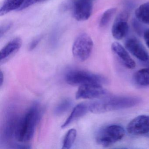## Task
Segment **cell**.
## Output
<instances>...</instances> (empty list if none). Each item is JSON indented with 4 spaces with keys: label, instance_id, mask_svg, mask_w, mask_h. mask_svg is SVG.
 I'll return each instance as SVG.
<instances>
[{
    "label": "cell",
    "instance_id": "277c9868",
    "mask_svg": "<svg viewBox=\"0 0 149 149\" xmlns=\"http://www.w3.org/2000/svg\"><path fill=\"white\" fill-rule=\"evenodd\" d=\"M93 48V42L90 36L85 33L81 34L73 43V56L80 61H84L90 56Z\"/></svg>",
    "mask_w": 149,
    "mask_h": 149
},
{
    "label": "cell",
    "instance_id": "d6986e66",
    "mask_svg": "<svg viewBox=\"0 0 149 149\" xmlns=\"http://www.w3.org/2000/svg\"><path fill=\"white\" fill-rule=\"evenodd\" d=\"M116 8H112L108 9L104 13L99 22V26L101 27H104L109 24L110 21L116 12Z\"/></svg>",
    "mask_w": 149,
    "mask_h": 149
},
{
    "label": "cell",
    "instance_id": "5bb4252c",
    "mask_svg": "<svg viewBox=\"0 0 149 149\" xmlns=\"http://www.w3.org/2000/svg\"><path fill=\"white\" fill-rule=\"evenodd\" d=\"M24 0H5L0 8V15L3 16L14 10H19Z\"/></svg>",
    "mask_w": 149,
    "mask_h": 149
},
{
    "label": "cell",
    "instance_id": "8fae6325",
    "mask_svg": "<svg viewBox=\"0 0 149 149\" xmlns=\"http://www.w3.org/2000/svg\"><path fill=\"white\" fill-rule=\"evenodd\" d=\"M111 49L113 54L126 68L133 69L136 67V63L120 43L113 42L111 44Z\"/></svg>",
    "mask_w": 149,
    "mask_h": 149
},
{
    "label": "cell",
    "instance_id": "ac0fdd59",
    "mask_svg": "<svg viewBox=\"0 0 149 149\" xmlns=\"http://www.w3.org/2000/svg\"><path fill=\"white\" fill-rule=\"evenodd\" d=\"M77 131L75 129L70 130L67 132L63 139V149H69L71 148L75 141Z\"/></svg>",
    "mask_w": 149,
    "mask_h": 149
},
{
    "label": "cell",
    "instance_id": "7402d4cb",
    "mask_svg": "<svg viewBox=\"0 0 149 149\" xmlns=\"http://www.w3.org/2000/svg\"><path fill=\"white\" fill-rule=\"evenodd\" d=\"M42 39V36H37L35 39H34L32 42L30 43L29 46V49L30 51L33 50L35 48H36V47L38 46L41 40Z\"/></svg>",
    "mask_w": 149,
    "mask_h": 149
},
{
    "label": "cell",
    "instance_id": "7c38bea8",
    "mask_svg": "<svg viewBox=\"0 0 149 149\" xmlns=\"http://www.w3.org/2000/svg\"><path fill=\"white\" fill-rule=\"evenodd\" d=\"M22 44L20 38L16 37L8 42L1 50L0 63L1 64L6 62L20 49Z\"/></svg>",
    "mask_w": 149,
    "mask_h": 149
},
{
    "label": "cell",
    "instance_id": "3957f363",
    "mask_svg": "<svg viewBox=\"0 0 149 149\" xmlns=\"http://www.w3.org/2000/svg\"><path fill=\"white\" fill-rule=\"evenodd\" d=\"M65 81L72 86H81L90 84H102L104 78L101 76L83 70L74 69L70 70L65 75Z\"/></svg>",
    "mask_w": 149,
    "mask_h": 149
},
{
    "label": "cell",
    "instance_id": "d4e9b609",
    "mask_svg": "<svg viewBox=\"0 0 149 149\" xmlns=\"http://www.w3.org/2000/svg\"><path fill=\"white\" fill-rule=\"evenodd\" d=\"M91 1H94V0H91Z\"/></svg>",
    "mask_w": 149,
    "mask_h": 149
},
{
    "label": "cell",
    "instance_id": "ffe728a7",
    "mask_svg": "<svg viewBox=\"0 0 149 149\" xmlns=\"http://www.w3.org/2000/svg\"><path fill=\"white\" fill-rule=\"evenodd\" d=\"M47 1V0H24L23 4L21 7L19 11L22 10L23 9H26L27 8L29 7L30 6L38 3V2H43V1Z\"/></svg>",
    "mask_w": 149,
    "mask_h": 149
},
{
    "label": "cell",
    "instance_id": "e0dca14e",
    "mask_svg": "<svg viewBox=\"0 0 149 149\" xmlns=\"http://www.w3.org/2000/svg\"><path fill=\"white\" fill-rule=\"evenodd\" d=\"M72 102L69 98H65L62 100L56 107L54 113L57 116H61L66 113L71 108Z\"/></svg>",
    "mask_w": 149,
    "mask_h": 149
},
{
    "label": "cell",
    "instance_id": "4fadbf2b",
    "mask_svg": "<svg viewBox=\"0 0 149 149\" xmlns=\"http://www.w3.org/2000/svg\"><path fill=\"white\" fill-rule=\"evenodd\" d=\"M88 111V104L80 103L77 104L74 107L69 116L66 119L64 123L63 124L61 128L62 129L66 128L78 118L83 116Z\"/></svg>",
    "mask_w": 149,
    "mask_h": 149
},
{
    "label": "cell",
    "instance_id": "7a4b0ae2",
    "mask_svg": "<svg viewBox=\"0 0 149 149\" xmlns=\"http://www.w3.org/2000/svg\"><path fill=\"white\" fill-rule=\"evenodd\" d=\"M139 98L132 97H111L96 100L88 104L89 111L92 113H104L131 108L139 102Z\"/></svg>",
    "mask_w": 149,
    "mask_h": 149
},
{
    "label": "cell",
    "instance_id": "5b68a950",
    "mask_svg": "<svg viewBox=\"0 0 149 149\" xmlns=\"http://www.w3.org/2000/svg\"><path fill=\"white\" fill-rule=\"evenodd\" d=\"M125 131L120 125H111L101 130L97 135V143L104 147H109L120 141L124 136Z\"/></svg>",
    "mask_w": 149,
    "mask_h": 149
},
{
    "label": "cell",
    "instance_id": "603a6c76",
    "mask_svg": "<svg viewBox=\"0 0 149 149\" xmlns=\"http://www.w3.org/2000/svg\"><path fill=\"white\" fill-rule=\"evenodd\" d=\"M143 36L146 45L149 48V29H147L144 32Z\"/></svg>",
    "mask_w": 149,
    "mask_h": 149
},
{
    "label": "cell",
    "instance_id": "9c48e42d",
    "mask_svg": "<svg viewBox=\"0 0 149 149\" xmlns=\"http://www.w3.org/2000/svg\"><path fill=\"white\" fill-rule=\"evenodd\" d=\"M125 48L136 58L142 61H147L149 59L148 52L139 40L135 37L128 38L125 42Z\"/></svg>",
    "mask_w": 149,
    "mask_h": 149
},
{
    "label": "cell",
    "instance_id": "ba28073f",
    "mask_svg": "<svg viewBox=\"0 0 149 149\" xmlns=\"http://www.w3.org/2000/svg\"><path fill=\"white\" fill-rule=\"evenodd\" d=\"M129 15L127 12L119 13L115 19L112 26V36L116 40H120L123 39L128 33L129 27L128 23Z\"/></svg>",
    "mask_w": 149,
    "mask_h": 149
},
{
    "label": "cell",
    "instance_id": "2e32d148",
    "mask_svg": "<svg viewBox=\"0 0 149 149\" xmlns=\"http://www.w3.org/2000/svg\"><path fill=\"white\" fill-rule=\"evenodd\" d=\"M134 77L135 81L139 85L149 86V68L138 70L135 73Z\"/></svg>",
    "mask_w": 149,
    "mask_h": 149
},
{
    "label": "cell",
    "instance_id": "30bf717a",
    "mask_svg": "<svg viewBox=\"0 0 149 149\" xmlns=\"http://www.w3.org/2000/svg\"><path fill=\"white\" fill-rule=\"evenodd\" d=\"M127 130L133 135H143L149 132V116L141 115L128 124Z\"/></svg>",
    "mask_w": 149,
    "mask_h": 149
},
{
    "label": "cell",
    "instance_id": "52a82bcc",
    "mask_svg": "<svg viewBox=\"0 0 149 149\" xmlns=\"http://www.w3.org/2000/svg\"><path fill=\"white\" fill-rule=\"evenodd\" d=\"M93 9L91 0H74L73 4L74 17L78 21H84L90 17Z\"/></svg>",
    "mask_w": 149,
    "mask_h": 149
},
{
    "label": "cell",
    "instance_id": "8992f818",
    "mask_svg": "<svg viewBox=\"0 0 149 149\" xmlns=\"http://www.w3.org/2000/svg\"><path fill=\"white\" fill-rule=\"evenodd\" d=\"M107 94L106 90L102 84H90L81 85L76 94V98L79 99H95L100 98Z\"/></svg>",
    "mask_w": 149,
    "mask_h": 149
},
{
    "label": "cell",
    "instance_id": "44dd1931",
    "mask_svg": "<svg viewBox=\"0 0 149 149\" xmlns=\"http://www.w3.org/2000/svg\"><path fill=\"white\" fill-rule=\"evenodd\" d=\"M13 24L11 22H6L1 25L0 27V38H2V36L11 28Z\"/></svg>",
    "mask_w": 149,
    "mask_h": 149
},
{
    "label": "cell",
    "instance_id": "9a60e30c",
    "mask_svg": "<svg viewBox=\"0 0 149 149\" xmlns=\"http://www.w3.org/2000/svg\"><path fill=\"white\" fill-rule=\"evenodd\" d=\"M135 15L139 21L144 24H149V2L139 7L136 9Z\"/></svg>",
    "mask_w": 149,
    "mask_h": 149
},
{
    "label": "cell",
    "instance_id": "6da1fadb",
    "mask_svg": "<svg viewBox=\"0 0 149 149\" xmlns=\"http://www.w3.org/2000/svg\"><path fill=\"white\" fill-rule=\"evenodd\" d=\"M40 118V108L35 103L19 119L15 134L16 139L22 143L30 141L33 137Z\"/></svg>",
    "mask_w": 149,
    "mask_h": 149
},
{
    "label": "cell",
    "instance_id": "cb8c5ba5",
    "mask_svg": "<svg viewBox=\"0 0 149 149\" xmlns=\"http://www.w3.org/2000/svg\"><path fill=\"white\" fill-rule=\"evenodd\" d=\"M1 77H0V84H1V86H2L3 84V82H4V74L2 71H1Z\"/></svg>",
    "mask_w": 149,
    "mask_h": 149
}]
</instances>
